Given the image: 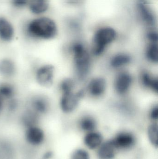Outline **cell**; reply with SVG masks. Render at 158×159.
<instances>
[{"instance_id": "6da1fadb", "label": "cell", "mask_w": 158, "mask_h": 159, "mask_svg": "<svg viewBox=\"0 0 158 159\" xmlns=\"http://www.w3.org/2000/svg\"><path fill=\"white\" fill-rule=\"evenodd\" d=\"M72 66L73 77L78 83L85 82L90 77L94 59L90 48L81 41L73 42L66 48Z\"/></svg>"}, {"instance_id": "7a4b0ae2", "label": "cell", "mask_w": 158, "mask_h": 159, "mask_svg": "<svg viewBox=\"0 0 158 159\" xmlns=\"http://www.w3.org/2000/svg\"><path fill=\"white\" fill-rule=\"evenodd\" d=\"M23 33L27 39L32 42H45L56 38L58 29L54 20L51 18L37 16L24 23Z\"/></svg>"}, {"instance_id": "3957f363", "label": "cell", "mask_w": 158, "mask_h": 159, "mask_svg": "<svg viewBox=\"0 0 158 159\" xmlns=\"http://www.w3.org/2000/svg\"><path fill=\"white\" fill-rule=\"evenodd\" d=\"M117 38V32L111 27H104L96 31L89 47L94 58L103 57Z\"/></svg>"}, {"instance_id": "277c9868", "label": "cell", "mask_w": 158, "mask_h": 159, "mask_svg": "<svg viewBox=\"0 0 158 159\" xmlns=\"http://www.w3.org/2000/svg\"><path fill=\"white\" fill-rule=\"evenodd\" d=\"M58 107L61 113L70 116L77 112L82 102L86 98L83 87L75 90L59 93Z\"/></svg>"}, {"instance_id": "5b68a950", "label": "cell", "mask_w": 158, "mask_h": 159, "mask_svg": "<svg viewBox=\"0 0 158 159\" xmlns=\"http://www.w3.org/2000/svg\"><path fill=\"white\" fill-rule=\"evenodd\" d=\"M136 77L129 69L115 72L112 81L114 93L120 98H125L132 90Z\"/></svg>"}, {"instance_id": "8992f818", "label": "cell", "mask_w": 158, "mask_h": 159, "mask_svg": "<svg viewBox=\"0 0 158 159\" xmlns=\"http://www.w3.org/2000/svg\"><path fill=\"white\" fill-rule=\"evenodd\" d=\"M107 78L102 75H97L89 77L83 86L86 98L93 101H99L105 98L109 88Z\"/></svg>"}, {"instance_id": "52a82bcc", "label": "cell", "mask_w": 158, "mask_h": 159, "mask_svg": "<svg viewBox=\"0 0 158 159\" xmlns=\"http://www.w3.org/2000/svg\"><path fill=\"white\" fill-rule=\"evenodd\" d=\"M110 138L119 153L132 152L139 143L137 134L129 129L117 131Z\"/></svg>"}, {"instance_id": "ba28073f", "label": "cell", "mask_w": 158, "mask_h": 159, "mask_svg": "<svg viewBox=\"0 0 158 159\" xmlns=\"http://www.w3.org/2000/svg\"><path fill=\"white\" fill-rule=\"evenodd\" d=\"M33 72L34 80L41 87L49 89L53 86L56 75V68L53 64L41 63L36 67Z\"/></svg>"}, {"instance_id": "9c48e42d", "label": "cell", "mask_w": 158, "mask_h": 159, "mask_svg": "<svg viewBox=\"0 0 158 159\" xmlns=\"http://www.w3.org/2000/svg\"><path fill=\"white\" fill-rule=\"evenodd\" d=\"M25 107L31 109L42 117L48 115L52 110V102L46 94L35 93L29 97Z\"/></svg>"}, {"instance_id": "30bf717a", "label": "cell", "mask_w": 158, "mask_h": 159, "mask_svg": "<svg viewBox=\"0 0 158 159\" xmlns=\"http://www.w3.org/2000/svg\"><path fill=\"white\" fill-rule=\"evenodd\" d=\"M134 59L132 54L125 50L116 51L110 55L108 59L107 65L112 71H118L129 69L132 65Z\"/></svg>"}, {"instance_id": "8fae6325", "label": "cell", "mask_w": 158, "mask_h": 159, "mask_svg": "<svg viewBox=\"0 0 158 159\" xmlns=\"http://www.w3.org/2000/svg\"><path fill=\"white\" fill-rule=\"evenodd\" d=\"M136 80H138L140 87L144 90L158 96L157 74L148 68H144L139 72Z\"/></svg>"}, {"instance_id": "7c38bea8", "label": "cell", "mask_w": 158, "mask_h": 159, "mask_svg": "<svg viewBox=\"0 0 158 159\" xmlns=\"http://www.w3.org/2000/svg\"><path fill=\"white\" fill-rule=\"evenodd\" d=\"M76 126L83 134L98 129L99 121L93 114L83 113L79 116L76 121Z\"/></svg>"}, {"instance_id": "4fadbf2b", "label": "cell", "mask_w": 158, "mask_h": 159, "mask_svg": "<svg viewBox=\"0 0 158 159\" xmlns=\"http://www.w3.org/2000/svg\"><path fill=\"white\" fill-rule=\"evenodd\" d=\"M105 135L99 129L83 134V146L90 152H95L105 140Z\"/></svg>"}, {"instance_id": "5bb4252c", "label": "cell", "mask_w": 158, "mask_h": 159, "mask_svg": "<svg viewBox=\"0 0 158 159\" xmlns=\"http://www.w3.org/2000/svg\"><path fill=\"white\" fill-rule=\"evenodd\" d=\"M94 152L96 159H117L119 154L110 137L105 139Z\"/></svg>"}, {"instance_id": "9a60e30c", "label": "cell", "mask_w": 158, "mask_h": 159, "mask_svg": "<svg viewBox=\"0 0 158 159\" xmlns=\"http://www.w3.org/2000/svg\"><path fill=\"white\" fill-rule=\"evenodd\" d=\"M18 73L17 65L15 61L10 57L0 59V76L3 79L10 80Z\"/></svg>"}, {"instance_id": "2e32d148", "label": "cell", "mask_w": 158, "mask_h": 159, "mask_svg": "<svg viewBox=\"0 0 158 159\" xmlns=\"http://www.w3.org/2000/svg\"><path fill=\"white\" fill-rule=\"evenodd\" d=\"M15 36V27L5 17L0 16V41L9 43L13 42Z\"/></svg>"}, {"instance_id": "e0dca14e", "label": "cell", "mask_w": 158, "mask_h": 159, "mask_svg": "<svg viewBox=\"0 0 158 159\" xmlns=\"http://www.w3.org/2000/svg\"><path fill=\"white\" fill-rule=\"evenodd\" d=\"M41 117L37 113L25 107L20 114V121L22 126L25 128L39 126Z\"/></svg>"}, {"instance_id": "ac0fdd59", "label": "cell", "mask_w": 158, "mask_h": 159, "mask_svg": "<svg viewBox=\"0 0 158 159\" xmlns=\"http://www.w3.org/2000/svg\"><path fill=\"white\" fill-rule=\"evenodd\" d=\"M143 56L146 61L151 66L158 64V43L147 42L144 49Z\"/></svg>"}, {"instance_id": "d6986e66", "label": "cell", "mask_w": 158, "mask_h": 159, "mask_svg": "<svg viewBox=\"0 0 158 159\" xmlns=\"http://www.w3.org/2000/svg\"><path fill=\"white\" fill-rule=\"evenodd\" d=\"M49 0H29L27 7L31 14L35 16H44L49 8Z\"/></svg>"}, {"instance_id": "ffe728a7", "label": "cell", "mask_w": 158, "mask_h": 159, "mask_svg": "<svg viewBox=\"0 0 158 159\" xmlns=\"http://www.w3.org/2000/svg\"><path fill=\"white\" fill-rule=\"evenodd\" d=\"M25 135L27 141L32 145L40 144L44 140V132L39 126L27 128Z\"/></svg>"}, {"instance_id": "44dd1931", "label": "cell", "mask_w": 158, "mask_h": 159, "mask_svg": "<svg viewBox=\"0 0 158 159\" xmlns=\"http://www.w3.org/2000/svg\"><path fill=\"white\" fill-rule=\"evenodd\" d=\"M0 95L7 101L18 96V89L16 86L10 80H4L0 81Z\"/></svg>"}, {"instance_id": "7402d4cb", "label": "cell", "mask_w": 158, "mask_h": 159, "mask_svg": "<svg viewBox=\"0 0 158 159\" xmlns=\"http://www.w3.org/2000/svg\"><path fill=\"white\" fill-rule=\"evenodd\" d=\"M146 135L150 146L154 149L158 150V122H148L146 128Z\"/></svg>"}, {"instance_id": "603a6c76", "label": "cell", "mask_w": 158, "mask_h": 159, "mask_svg": "<svg viewBox=\"0 0 158 159\" xmlns=\"http://www.w3.org/2000/svg\"><path fill=\"white\" fill-rule=\"evenodd\" d=\"M138 8L143 20L149 26L155 25V18L152 11L148 8L144 0H139Z\"/></svg>"}, {"instance_id": "cb8c5ba5", "label": "cell", "mask_w": 158, "mask_h": 159, "mask_svg": "<svg viewBox=\"0 0 158 159\" xmlns=\"http://www.w3.org/2000/svg\"><path fill=\"white\" fill-rule=\"evenodd\" d=\"M69 159H92L91 152L82 147L72 149L69 155Z\"/></svg>"}, {"instance_id": "d4e9b609", "label": "cell", "mask_w": 158, "mask_h": 159, "mask_svg": "<svg viewBox=\"0 0 158 159\" xmlns=\"http://www.w3.org/2000/svg\"><path fill=\"white\" fill-rule=\"evenodd\" d=\"M20 105V100L18 96L9 99L5 102L4 112L9 114H15L19 111Z\"/></svg>"}, {"instance_id": "484cf974", "label": "cell", "mask_w": 158, "mask_h": 159, "mask_svg": "<svg viewBox=\"0 0 158 159\" xmlns=\"http://www.w3.org/2000/svg\"><path fill=\"white\" fill-rule=\"evenodd\" d=\"M149 122H158V103L154 102L148 109L147 114Z\"/></svg>"}, {"instance_id": "4316f807", "label": "cell", "mask_w": 158, "mask_h": 159, "mask_svg": "<svg viewBox=\"0 0 158 159\" xmlns=\"http://www.w3.org/2000/svg\"><path fill=\"white\" fill-rule=\"evenodd\" d=\"M11 149L7 144L0 143V159H9Z\"/></svg>"}, {"instance_id": "83f0119b", "label": "cell", "mask_w": 158, "mask_h": 159, "mask_svg": "<svg viewBox=\"0 0 158 159\" xmlns=\"http://www.w3.org/2000/svg\"><path fill=\"white\" fill-rule=\"evenodd\" d=\"M29 0H10V3L15 8L21 9L27 7Z\"/></svg>"}, {"instance_id": "f1b7e54d", "label": "cell", "mask_w": 158, "mask_h": 159, "mask_svg": "<svg viewBox=\"0 0 158 159\" xmlns=\"http://www.w3.org/2000/svg\"><path fill=\"white\" fill-rule=\"evenodd\" d=\"M147 40L148 42L158 43V33L155 31H150L147 34Z\"/></svg>"}, {"instance_id": "f546056e", "label": "cell", "mask_w": 158, "mask_h": 159, "mask_svg": "<svg viewBox=\"0 0 158 159\" xmlns=\"http://www.w3.org/2000/svg\"><path fill=\"white\" fill-rule=\"evenodd\" d=\"M5 101L0 95V116L4 113Z\"/></svg>"}]
</instances>
